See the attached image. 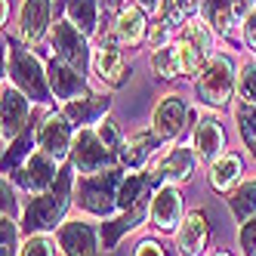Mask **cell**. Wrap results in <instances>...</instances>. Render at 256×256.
<instances>
[{
  "instance_id": "13",
  "label": "cell",
  "mask_w": 256,
  "mask_h": 256,
  "mask_svg": "<svg viewBox=\"0 0 256 256\" xmlns=\"http://www.w3.org/2000/svg\"><path fill=\"white\" fill-rule=\"evenodd\" d=\"M188 120H194V112L188 108V102L182 99L179 93H167V96H160V102L154 105L152 130L164 142H173V139H179L182 133L188 130Z\"/></svg>"
},
{
  "instance_id": "14",
  "label": "cell",
  "mask_w": 256,
  "mask_h": 256,
  "mask_svg": "<svg viewBox=\"0 0 256 256\" xmlns=\"http://www.w3.org/2000/svg\"><path fill=\"white\" fill-rule=\"evenodd\" d=\"M28 120H31V99L16 84L4 80V90H0V133H4V145L12 142L19 133H25L31 126Z\"/></svg>"
},
{
  "instance_id": "25",
  "label": "cell",
  "mask_w": 256,
  "mask_h": 256,
  "mask_svg": "<svg viewBox=\"0 0 256 256\" xmlns=\"http://www.w3.org/2000/svg\"><path fill=\"white\" fill-rule=\"evenodd\" d=\"M200 16L213 25L219 38H228L238 25L234 12H232V0H200Z\"/></svg>"
},
{
  "instance_id": "41",
  "label": "cell",
  "mask_w": 256,
  "mask_h": 256,
  "mask_svg": "<svg viewBox=\"0 0 256 256\" xmlns=\"http://www.w3.org/2000/svg\"><path fill=\"white\" fill-rule=\"evenodd\" d=\"M0 19H4V25H6V19H10V0H4V12H0Z\"/></svg>"
},
{
  "instance_id": "16",
  "label": "cell",
  "mask_w": 256,
  "mask_h": 256,
  "mask_svg": "<svg viewBox=\"0 0 256 256\" xmlns=\"http://www.w3.org/2000/svg\"><path fill=\"white\" fill-rule=\"evenodd\" d=\"M160 142H164V139L152 130V126H148V130L133 133V136H124L120 148H118L120 167L130 170V173H142V170L154 160V154H158V148H160Z\"/></svg>"
},
{
  "instance_id": "7",
  "label": "cell",
  "mask_w": 256,
  "mask_h": 256,
  "mask_svg": "<svg viewBox=\"0 0 256 256\" xmlns=\"http://www.w3.org/2000/svg\"><path fill=\"white\" fill-rule=\"evenodd\" d=\"M56 25V0H22L16 16V38L25 46H40Z\"/></svg>"
},
{
  "instance_id": "6",
  "label": "cell",
  "mask_w": 256,
  "mask_h": 256,
  "mask_svg": "<svg viewBox=\"0 0 256 256\" xmlns=\"http://www.w3.org/2000/svg\"><path fill=\"white\" fill-rule=\"evenodd\" d=\"M50 50H52V56H56V59H62L71 68H78L80 74L93 71V40H90L78 25H71L65 16L56 19V25H52Z\"/></svg>"
},
{
  "instance_id": "8",
  "label": "cell",
  "mask_w": 256,
  "mask_h": 256,
  "mask_svg": "<svg viewBox=\"0 0 256 256\" xmlns=\"http://www.w3.org/2000/svg\"><path fill=\"white\" fill-rule=\"evenodd\" d=\"M56 244L65 256H99L102 253V228L93 222V216H74L52 232Z\"/></svg>"
},
{
  "instance_id": "27",
  "label": "cell",
  "mask_w": 256,
  "mask_h": 256,
  "mask_svg": "<svg viewBox=\"0 0 256 256\" xmlns=\"http://www.w3.org/2000/svg\"><path fill=\"white\" fill-rule=\"evenodd\" d=\"M31 145L38 148V126H28L25 133H19L12 142H10V152L4 148V176H10L16 167H22L31 154Z\"/></svg>"
},
{
  "instance_id": "23",
  "label": "cell",
  "mask_w": 256,
  "mask_h": 256,
  "mask_svg": "<svg viewBox=\"0 0 256 256\" xmlns=\"http://www.w3.org/2000/svg\"><path fill=\"white\" fill-rule=\"evenodd\" d=\"M65 19L93 40L102 34V4L99 0H65Z\"/></svg>"
},
{
  "instance_id": "26",
  "label": "cell",
  "mask_w": 256,
  "mask_h": 256,
  "mask_svg": "<svg viewBox=\"0 0 256 256\" xmlns=\"http://www.w3.org/2000/svg\"><path fill=\"white\" fill-rule=\"evenodd\" d=\"M226 204L234 216V222H247L250 216H256V179H244L234 192H228Z\"/></svg>"
},
{
  "instance_id": "3",
  "label": "cell",
  "mask_w": 256,
  "mask_h": 256,
  "mask_svg": "<svg viewBox=\"0 0 256 256\" xmlns=\"http://www.w3.org/2000/svg\"><path fill=\"white\" fill-rule=\"evenodd\" d=\"M126 179L124 167H112L105 173H93V176H78L74 179V207L84 216L93 219H112L120 213L118 198H120V186Z\"/></svg>"
},
{
  "instance_id": "33",
  "label": "cell",
  "mask_w": 256,
  "mask_h": 256,
  "mask_svg": "<svg viewBox=\"0 0 256 256\" xmlns=\"http://www.w3.org/2000/svg\"><path fill=\"white\" fill-rule=\"evenodd\" d=\"M93 130L99 133V139H102V142L108 145V148H114V152L120 148L124 136H120V126H118V120H114V118H108V114H105V118H102V120H99V124L93 126Z\"/></svg>"
},
{
  "instance_id": "19",
  "label": "cell",
  "mask_w": 256,
  "mask_h": 256,
  "mask_svg": "<svg viewBox=\"0 0 256 256\" xmlns=\"http://www.w3.org/2000/svg\"><path fill=\"white\" fill-rule=\"evenodd\" d=\"M192 148L198 152L200 164H210L219 154L226 152V130H222V120L216 114H200L194 118V130H192Z\"/></svg>"
},
{
  "instance_id": "15",
  "label": "cell",
  "mask_w": 256,
  "mask_h": 256,
  "mask_svg": "<svg viewBox=\"0 0 256 256\" xmlns=\"http://www.w3.org/2000/svg\"><path fill=\"white\" fill-rule=\"evenodd\" d=\"M74 124H68L62 118V112H50L40 124H38V148L50 158H56L59 164H65L71 158V145H74Z\"/></svg>"
},
{
  "instance_id": "24",
  "label": "cell",
  "mask_w": 256,
  "mask_h": 256,
  "mask_svg": "<svg viewBox=\"0 0 256 256\" xmlns=\"http://www.w3.org/2000/svg\"><path fill=\"white\" fill-rule=\"evenodd\" d=\"M176 38H179V40H186V44H192L194 50H200L207 59L216 52V31H213V25H210L200 12L188 16V19L182 22V28H179Z\"/></svg>"
},
{
  "instance_id": "20",
  "label": "cell",
  "mask_w": 256,
  "mask_h": 256,
  "mask_svg": "<svg viewBox=\"0 0 256 256\" xmlns=\"http://www.w3.org/2000/svg\"><path fill=\"white\" fill-rule=\"evenodd\" d=\"M173 234H176V250H179V256H204L207 241H210V226H207L204 210L186 213V219L179 222V228Z\"/></svg>"
},
{
  "instance_id": "21",
  "label": "cell",
  "mask_w": 256,
  "mask_h": 256,
  "mask_svg": "<svg viewBox=\"0 0 256 256\" xmlns=\"http://www.w3.org/2000/svg\"><path fill=\"white\" fill-rule=\"evenodd\" d=\"M59 112L68 124H74V130H84V126H96L108 112H112V96H84V99H71V102H62Z\"/></svg>"
},
{
  "instance_id": "35",
  "label": "cell",
  "mask_w": 256,
  "mask_h": 256,
  "mask_svg": "<svg viewBox=\"0 0 256 256\" xmlns=\"http://www.w3.org/2000/svg\"><path fill=\"white\" fill-rule=\"evenodd\" d=\"M133 4L148 16V19H164L170 12V0H133Z\"/></svg>"
},
{
  "instance_id": "18",
  "label": "cell",
  "mask_w": 256,
  "mask_h": 256,
  "mask_svg": "<svg viewBox=\"0 0 256 256\" xmlns=\"http://www.w3.org/2000/svg\"><path fill=\"white\" fill-rule=\"evenodd\" d=\"M46 78H50L52 99H59V102H71V99H84V96H90L86 74H80L78 68L65 65V62L56 59V56L46 62Z\"/></svg>"
},
{
  "instance_id": "10",
  "label": "cell",
  "mask_w": 256,
  "mask_h": 256,
  "mask_svg": "<svg viewBox=\"0 0 256 256\" xmlns=\"http://www.w3.org/2000/svg\"><path fill=\"white\" fill-rule=\"evenodd\" d=\"M124 46L114 40L112 31L99 34V40L93 44V74L108 86V90H118L126 84V74H130V65H126L124 56Z\"/></svg>"
},
{
  "instance_id": "30",
  "label": "cell",
  "mask_w": 256,
  "mask_h": 256,
  "mask_svg": "<svg viewBox=\"0 0 256 256\" xmlns=\"http://www.w3.org/2000/svg\"><path fill=\"white\" fill-rule=\"evenodd\" d=\"M22 253V222L19 216L0 213V256H19Z\"/></svg>"
},
{
  "instance_id": "1",
  "label": "cell",
  "mask_w": 256,
  "mask_h": 256,
  "mask_svg": "<svg viewBox=\"0 0 256 256\" xmlns=\"http://www.w3.org/2000/svg\"><path fill=\"white\" fill-rule=\"evenodd\" d=\"M74 179H78V173L68 164V167H62L56 186H52L50 192L25 198L22 213H19V222H22L25 234H50V232H56L65 222L68 207L74 204Z\"/></svg>"
},
{
  "instance_id": "38",
  "label": "cell",
  "mask_w": 256,
  "mask_h": 256,
  "mask_svg": "<svg viewBox=\"0 0 256 256\" xmlns=\"http://www.w3.org/2000/svg\"><path fill=\"white\" fill-rule=\"evenodd\" d=\"M133 256H167V253H164V244H160V241H154V238H145V241L136 244Z\"/></svg>"
},
{
  "instance_id": "2",
  "label": "cell",
  "mask_w": 256,
  "mask_h": 256,
  "mask_svg": "<svg viewBox=\"0 0 256 256\" xmlns=\"http://www.w3.org/2000/svg\"><path fill=\"white\" fill-rule=\"evenodd\" d=\"M10 78V84H16L31 102L46 105L52 99L50 90V78H46V65L31 52V46L19 44L4 34V80Z\"/></svg>"
},
{
  "instance_id": "22",
  "label": "cell",
  "mask_w": 256,
  "mask_h": 256,
  "mask_svg": "<svg viewBox=\"0 0 256 256\" xmlns=\"http://www.w3.org/2000/svg\"><path fill=\"white\" fill-rule=\"evenodd\" d=\"M244 182V160L241 154H234V152H222L216 160H210V186L216 192H234L238 186Z\"/></svg>"
},
{
  "instance_id": "31",
  "label": "cell",
  "mask_w": 256,
  "mask_h": 256,
  "mask_svg": "<svg viewBox=\"0 0 256 256\" xmlns=\"http://www.w3.org/2000/svg\"><path fill=\"white\" fill-rule=\"evenodd\" d=\"M238 102L256 105V56L238 68Z\"/></svg>"
},
{
  "instance_id": "37",
  "label": "cell",
  "mask_w": 256,
  "mask_h": 256,
  "mask_svg": "<svg viewBox=\"0 0 256 256\" xmlns=\"http://www.w3.org/2000/svg\"><path fill=\"white\" fill-rule=\"evenodd\" d=\"M241 38H244V44H247V50L256 56V6H253V12L247 16V19L241 22Z\"/></svg>"
},
{
  "instance_id": "5",
  "label": "cell",
  "mask_w": 256,
  "mask_h": 256,
  "mask_svg": "<svg viewBox=\"0 0 256 256\" xmlns=\"http://www.w3.org/2000/svg\"><path fill=\"white\" fill-rule=\"evenodd\" d=\"M68 164L74 167L78 176H93V173H105L112 167H120L118 152L108 148L93 126H84V130L74 133V145H71Z\"/></svg>"
},
{
  "instance_id": "12",
  "label": "cell",
  "mask_w": 256,
  "mask_h": 256,
  "mask_svg": "<svg viewBox=\"0 0 256 256\" xmlns=\"http://www.w3.org/2000/svg\"><path fill=\"white\" fill-rule=\"evenodd\" d=\"M186 219V198H182V186H173V182H164L158 186L148 198V222L170 234L179 228V222Z\"/></svg>"
},
{
  "instance_id": "29",
  "label": "cell",
  "mask_w": 256,
  "mask_h": 256,
  "mask_svg": "<svg viewBox=\"0 0 256 256\" xmlns=\"http://www.w3.org/2000/svg\"><path fill=\"white\" fill-rule=\"evenodd\" d=\"M152 71L160 78V80H176L182 78V71H179V56H176V40L167 44V46H158L152 50Z\"/></svg>"
},
{
  "instance_id": "39",
  "label": "cell",
  "mask_w": 256,
  "mask_h": 256,
  "mask_svg": "<svg viewBox=\"0 0 256 256\" xmlns=\"http://www.w3.org/2000/svg\"><path fill=\"white\" fill-rule=\"evenodd\" d=\"M253 6H256V0H232V12H234L238 22H244L247 16L253 12Z\"/></svg>"
},
{
  "instance_id": "42",
  "label": "cell",
  "mask_w": 256,
  "mask_h": 256,
  "mask_svg": "<svg viewBox=\"0 0 256 256\" xmlns=\"http://www.w3.org/2000/svg\"><path fill=\"white\" fill-rule=\"evenodd\" d=\"M213 256H228V253H213Z\"/></svg>"
},
{
  "instance_id": "17",
  "label": "cell",
  "mask_w": 256,
  "mask_h": 256,
  "mask_svg": "<svg viewBox=\"0 0 256 256\" xmlns=\"http://www.w3.org/2000/svg\"><path fill=\"white\" fill-rule=\"evenodd\" d=\"M114 34V40L124 46V50H139L145 40H148V31H152V25H148V16H145L133 0L126 4L120 12H114V25L108 28Z\"/></svg>"
},
{
  "instance_id": "28",
  "label": "cell",
  "mask_w": 256,
  "mask_h": 256,
  "mask_svg": "<svg viewBox=\"0 0 256 256\" xmlns=\"http://www.w3.org/2000/svg\"><path fill=\"white\" fill-rule=\"evenodd\" d=\"M232 112H234V124H238V136H241L244 148H247V152L253 154V160H256V105L234 102Z\"/></svg>"
},
{
  "instance_id": "4",
  "label": "cell",
  "mask_w": 256,
  "mask_h": 256,
  "mask_svg": "<svg viewBox=\"0 0 256 256\" xmlns=\"http://www.w3.org/2000/svg\"><path fill=\"white\" fill-rule=\"evenodd\" d=\"M238 68L241 65H234L228 52H213L194 80L198 102L204 108H216V112L228 108L238 96Z\"/></svg>"
},
{
  "instance_id": "9",
  "label": "cell",
  "mask_w": 256,
  "mask_h": 256,
  "mask_svg": "<svg viewBox=\"0 0 256 256\" xmlns=\"http://www.w3.org/2000/svg\"><path fill=\"white\" fill-rule=\"evenodd\" d=\"M59 173H62V164L56 158H50L40 148H34L28 154V160L22 164V167H16L6 179L25 194H40V192H50L52 186H56Z\"/></svg>"
},
{
  "instance_id": "40",
  "label": "cell",
  "mask_w": 256,
  "mask_h": 256,
  "mask_svg": "<svg viewBox=\"0 0 256 256\" xmlns=\"http://www.w3.org/2000/svg\"><path fill=\"white\" fill-rule=\"evenodd\" d=\"M99 4H102L105 12H120L126 4H130V0H99Z\"/></svg>"
},
{
  "instance_id": "32",
  "label": "cell",
  "mask_w": 256,
  "mask_h": 256,
  "mask_svg": "<svg viewBox=\"0 0 256 256\" xmlns=\"http://www.w3.org/2000/svg\"><path fill=\"white\" fill-rule=\"evenodd\" d=\"M56 247H59L56 238L50 234H25L19 256H56Z\"/></svg>"
},
{
  "instance_id": "36",
  "label": "cell",
  "mask_w": 256,
  "mask_h": 256,
  "mask_svg": "<svg viewBox=\"0 0 256 256\" xmlns=\"http://www.w3.org/2000/svg\"><path fill=\"white\" fill-rule=\"evenodd\" d=\"M194 12H200V0H170V16H176L179 22H186Z\"/></svg>"
},
{
  "instance_id": "11",
  "label": "cell",
  "mask_w": 256,
  "mask_h": 256,
  "mask_svg": "<svg viewBox=\"0 0 256 256\" xmlns=\"http://www.w3.org/2000/svg\"><path fill=\"white\" fill-rule=\"evenodd\" d=\"M198 152L192 148V145H173V148L164 152V158H158L152 164V170H148V179H152V186H164V182H173V186H186V182L194 176L198 170Z\"/></svg>"
},
{
  "instance_id": "34",
  "label": "cell",
  "mask_w": 256,
  "mask_h": 256,
  "mask_svg": "<svg viewBox=\"0 0 256 256\" xmlns=\"http://www.w3.org/2000/svg\"><path fill=\"white\" fill-rule=\"evenodd\" d=\"M238 250L241 256H256V216H250L238 228Z\"/></svg>"
}]
</instances>
